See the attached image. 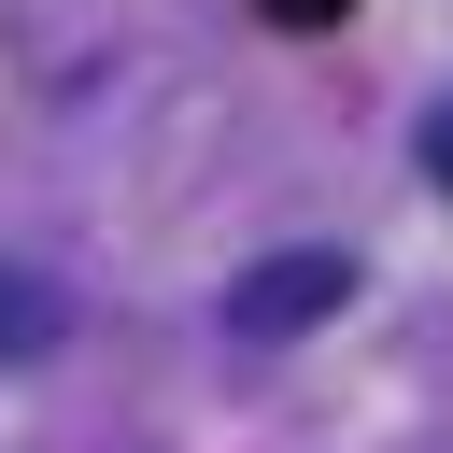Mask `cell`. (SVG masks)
<instances>
[{"mask_svg":"<svg viewBox=\"0 0 453 453\" xmlns=\"http://www.w3.org/2000/svg\"><path fill=\"white\" fill-rule=\"evenodd\" d=\"M340 311H354V255L340 241H283V255H255L226 283V340H311Z\"/></svg>","mask_w":453,"mask_h":453,"instance_id":"cell-1","label":"cell"},{"mask_svg":"<svg viewBox=\"0 0 453 453\" xmlns=\"http://www.w3.org/2000/svg\"><path fill=\"white\" fill-rule=\"evenodd\" d=\"M57 340H71V297H57L42 269H14V255H0V368H42Z\"/></svg>","mask_w":453,"mask_h":453,"instance_id":"cell-2","label":"cell"},{"mask_svg":"<svg viewBox=\"0 0 453 453\" xmlns=\"http://www.w3.org/2000/svg\"><path fill=\"white\" fill-rule=\"evenodd\" d=\"M255 14H269V28H340L354 0H255Z\"/></svg>","mask_w":453,"mask_h":453,"instance_id":"cell-3","label":"cell"},{"mask_svg":"<svg viewBox=\"0 0 453 453\" xmlns=\"http://www.w3.org/2000/svg\"><path fill=\"white\" fill-rule=\"evenodd\" d=\"M425 184H453V99L425 113Z\"/></svg>","mask_w":453,"mask_h":453,"instance_id":"cell-4","label":"cell"}]
</instances>
